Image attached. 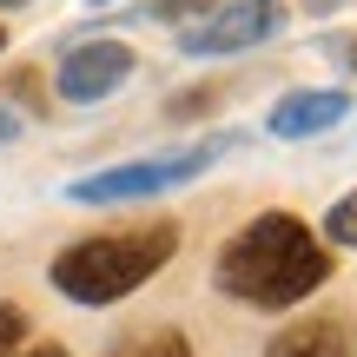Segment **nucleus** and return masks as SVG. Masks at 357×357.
Returning <instances> with one entry per match:
<instances>
[{
    "label": "nucleus",
    "mask_w": 357,
    "mask_h": 357,
    "mask_svg": "<svg viewBox=\"0 0 357 357\" xmlns=\"http://www.w3.org/2000/svg\"><path fill=\"white\" fill-rule=\"evenodd\" d=\"M212 284L231 305L252 311H291L305 298H318L331 284V252L324 238L291 212H258L218 245L212 258Z\"/></svg>",
    "instance_id": "1"
},
{
    "label": "nucleus",
    "mask_w": 357,
    "mask_h": 357,
    "mask_svg": "<svg viewBox=\"0 0 357 357\" xmlns=\"http://www.w3.org/2000/svg\"><path fill=\"white\" fill-rule=\"evenodd\" d=\"M178 252V225L172 218H146V225H119V231H93V238H73L60 258H53V291L66 305H119L139 284H153L159 271L172 265Z\"/></svg>",
    "instance_id": "2"
},
{
    "label": "nucleus",
    "mask_w": 357,
    "mask_h": 357,
    "mask_svg": "<svg viewBox=\"0 0 357 357\" xmlns=\"http://www.w3.org/2000/svg\"><path fill=\"white\" fill-rule=\"evenodd\" d=\"M238 146V132H218V139H199V146H178V153H153V159H126V166H106V172H86L66 185L73 205H119V199H159V192H178L192 178H205L218 159Z\"/></svg>",
    "instance_id": "3"
},
{
    "label": "nucleus",
    "mask_w": 357,
    "mask_h": 357,
    "mask_svg": "<svg viewBox=\"0 0 357 357\" xmlns=\"http://www.w3.org/2000/svg\"><path fill=\"white\" fill-rule=\"evenodd\" d=\"M278 26H284V0H212L199 20L178 26V53H192V60L245 53V47H265Z\"/></svg>",
    "instance_id": "4"
},
{
    "label": "nucleus",
    "mask_w": 357,
    "mask_h": 357,
    "mask_svg": "<svg viewBox=\"0 0 357 357\" xmlns=\"http://www.w3.org/2000/svg\"><path fill=\"white\" fill-rule=\"evenodd\" d=\"M132 47L126 40H79V47L60 53V73H53V86H60V100L73 106H93V100H113L119 86L132 79Z\"/></svg>",
    "instance_id": "5"
},
{
    "label": "nucleus",
    "mask_w": 357,
    "mask_h": 357,
    "mask_svg": "<svg viewBox=\"0 0 357 357\" xmlns=\"http://www.w3.org/2000/svg\"><path fill=\"white\" fill-rule=\"evenodd\" d=\"M344 119H351V93L344 86H298L265 113V132L271 139H311V132L344 126Z\"/></svg>",
    "instance_id": "6"
},
{
    "label": "nucleus",
    "mask_w": 357,
    "mask_h": 357,
    "mask_svg": "<svg viewBox=\"0 0 357 357\" xmlns=\"http://www.w3.org/2000/svg\"><path fill=\"white\" fill-rule=\"evenodd\" d=\"M265 357H357V331L344 318H298L265 344Z\"/></svg>",
    "instance_id": "7"
},
{
    "label": "nucleus",
    "mask_w": 357,
    "mask_h": 357,
    "mask_svg": "<svg viewBox=\"0 0 357 357\" xmlns=\"http://www.w3.org/2000/svg\"><path fill=\"white\" fill-rule=\"evenodd\" d=\"M113 357H192V337L178 331V324H159V331H139V337H126Z\"/></svg>",
    "instance_id": "8"
},
{
    "label": "nucleus",
    "mask_w": 357,
    "mask_h": 357,
    "mask_svg": "<svg viewBox=\"0 0 357 357\" xmlns=\"http://www.w3.org/2000/svg\"><path fill=\"white\" fill-rule=\"evenodd\" d=\"M324 245H344V252H357V192H344V199L324 212V231H318Z\"/></svg>",
    "instance_id": "9"
},
{
    "label": "nucleus",
    "mask_w": 357,
    "mask_h": 357,
    "mask_svg": "<svg viewBox=\"0 0 357 357\" xmlns=\"http://www.w3.org/2000/svg\"><path fill=\"white\" fill-rule=\"evenodd\" d=\"M205 7H212V0H146V7H139V20H159V26H185V20H199Z\"/></svg>",
    "instance_id": "10"
},
{
    "label": "nucleus",
    "mask_w": 357,
    "mask_h": 357,
    "mask_svg": "<svg viewBox=\"0 0 357 357\" xmlns=\"http://www.w3.org/2000/svg\"><path fill=\"white\" fill-rule=\"evenodd\" d=\"M20 344H26V311L13 298H0V357H13Z\"/></svg>",
    "instance_id": "11"
},
{
    "label": "nucleus",
    "mask_w": 357,
    "mask_h": 357,
    "mask_svg": "<svg viewBox=\"0 0 357 357\" xmlns=\"http://www.w3.org/2000/svg\"><path fill=\"white\" fill-rule=\"evenodd\" d=\"M212 106H218V86H192L185 100L166 106V113H172V119H192V113H212Z\"/></svg>",
    "instance_id": "12"
},
{
    "label": "nucleus",
    "mask_w": 357,
    "mask_h": 357,
    "mask_svg": "<svg viewBox=\"0 0 357 357\" xmlns=\"http://www.w3.org/2000/svg\"><path fill=\"white\" fill-rule=\"evenodd\" d=\"M13 132H20V113H7V106H0V146H7Z\"/></svg>",
    "instance_id": "13"
},
{
    "label": "nucleus",
    "mask_w": 357,
    "mask_h": 357,
    "mask_svg": "<svg viewBox=\"0 0 357 357\" xmlns=\"http://www.w3.org/2000/svg\"><path fill=\"white\" fill-rule=\"evenodd\" d=\"M13 357H66V344H33V351H26V344H20V351H13Z\"/></svg>",
    "instance_id": "14"
},
{
    "label": "nucleus",
    "mask_w": 357,
    "mask_h": 357,
    "mask_svg": "<svg viewBox=\"0 0 357 357\" xmlns=\"http://www.w3.org/2000/svg\"><path fill=\"white\" fill-rule=\"evenodd\" d=\"M331 7H344V0H311V13H331Z\"/></svg>",
    "instance_id": "15"
},
{
    "label": "nucleus",
    "mask_w": 357,
    "mask_h": 357,
    "mask_svg": "<svg viewBox=\"0 0 357 357\" xmlns=\"http://www.w3.org/2000/svg\"><path fill=\"white\" fill-rule=\"evenodd\" d=\"M0 53H7V26H0Z\"/></svg>",
    "instance_id": "16"
},
{
    "label": "nucleus",
    "mask_w": 357,
    "mask_h": 357,
    "mask_svg": "<svg viewBox=\"0 0 357 357\" xmlns=\"http://www.w3.org/2000/svg\"><path fill=\"white\" fill-rule=\"evenodd\" d=\"M0 7H26V0H0Z\"/></svg>",
    "instance_id": "17"
}]
</instances>
